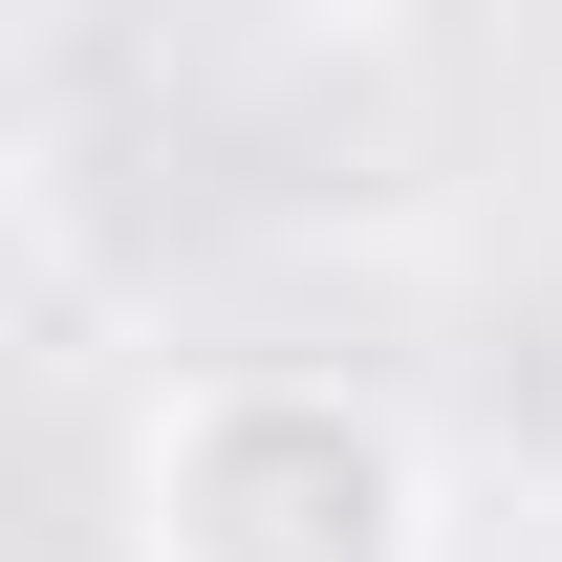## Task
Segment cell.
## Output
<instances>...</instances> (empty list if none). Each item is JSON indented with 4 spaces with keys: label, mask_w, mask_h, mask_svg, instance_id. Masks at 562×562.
I'll return each instance as SVG.
<instances>
[{
    "label": "cell",
    "mask_w": 562,
    "mask_h": 562,
    "mask_svg": "<svg viewBox=\"0 0 562 562\" xmlns=\"http://www.w3.org/2000/svg\"><path fill=\"white\" fill-rule=\"evenodd\" d=\"M44 281H66V173H44V131L0 109V347L44 325Z\"/></svg>",
    "instance_id": "cell-2"
},
{
    "label": "cell",
    "mask_w": 562,
    "mask_h": 562,
    "mask_svg": "<svg viewBox=\"0 0 562 562\" xmlns=\"http://www.w3.org/2000/svg\"><path fill=\"white\" fill-rule=\"evenodd\" d=\"M454 476L368 368H173L131 412V562H432Z\"/></svg>",
    "instance_id": "cell-1"
}]
</instances>
